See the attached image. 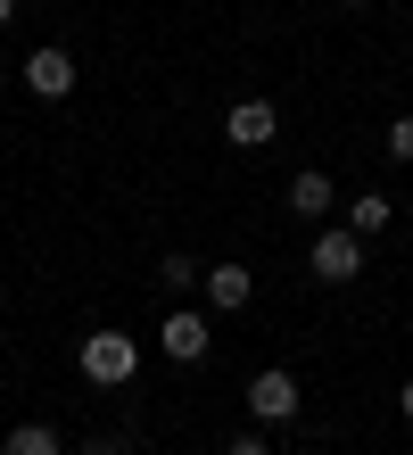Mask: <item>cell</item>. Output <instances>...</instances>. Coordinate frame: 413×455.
Masks as SVG:
<instances>
[{
    "instance_id": "5",
    "label": "cell",
    "mask_w": 413,
    "mask_h": 455,
    "mask_svg": "<svg viewBox=\"0 0 413 455\" xmlns=\"http://www.w3.org/2000/svg\"><path fill=\"white\" fill-rule=\"evenodd\" d=\"M17 75H25V92H34V100H67V92H75V59H67L59 42H42Z\"/></svg>"
},
{
    "instance_id": "12",
    "label": "cell",
    "mask_w": 413,
    "mask_h": 455,
    "mask_svg": "<svg viewBox=\"0 0 413 455\" xmlns=\"http://www.w3.org/2000/svg\"><path fill=\"white\" fill-rule=\"evenodd\" d=\"M389 157H397V166H413V108L389 124Z\"/></svg>"
},
{
    "instance_id": "7",
    "label": "cell",
    "mask_w": 413,
    "mask_h": 455,
    "mask_svg": "<svg viewBox=\"0 0 413 455\" xmlns=\"http://www.w3.org/2000/svg\"><path fill=\"white\" fill-rule=\"evenodd\" d=\"M282 199H290V216H306V224H322L330 207H339V191H330V174H322V166H298Z\"/></svg>"
},
{
    "instance_id": "4",
    "label": "cell",
    "mask_w": 413,
    "mask_h": 455,
    "mask_svg": "<svg viewBox=\"0 0 413 455\" xmlns=\"http://www.w3.org/2000/svg\"><path fill=\"white\" fill-rule=\"evenodd\" d=\"M207 339H215V323H207L199 307H174V315L157 323V347H165L174 364H199V356H207Z\"/></svg>"
},
{
    "instance_id": "18",
    "label": "cell",
    "mask_w": 413,
    "mask_h": 455,
    "mask_svg": "<svg viewBox=\"0 0 413 455\" xmlns=\"http://www.w3.org/2000/svg\"><path fill=\"white\" fill-rule=\"evenodd\" d=\"M347 9H364V0H347Z\"/></svg>"
},
{
    "instance_id": "14",
    "label": "cell",
    "mask_w": 413,
    "mask_h": 455,
    "mask_svg": "<svg viewBox=\"0 0 413 455\" xmlns=\"http://www.w3.org/2000/svg\"><path fill=\"white\" fill-rule=\"evenodd\" d=\"M83 455H124V439H91V447H83Z\"/></svg>"
},
{
    "instance_id": "16",
    "label": "cell",
    "mask_w": 413,
    "mask_h": 455,
    "mask_svg": "<svg viewBox=\"0 0 413 455\" xmlns=\"http://www.w3.org/2000/svg\"><path fill=\"white\" fill-rule=\"evenodd\" d=\"M9 17H17V0H0V25H9Z\"/></svg>"
},
{
    "instance_id": "2",
    "label": "cell",
    "mask_w": 413,
    "mask_h": 455,
    "mask_svg": "<svg viewBox=\"0 0 413 455\" xmlns=\"http://www.w3.org/2000/svg\"><path fill=\"white\" fill-rule=\"evenodd\" d=\"M306 265H314V282H330V290H339V282H355V274H364V240H355L347 224H322Z\"/></svg>"
},
{
    "instance_id": "6",
    "label": "cell",
    "mask_w": 413,
    "mask_h": 455,
    "mask_svg": "<svg viewBox=\"0 0 413 455\" xmlns=\"http://www.w3.org/2000/svg\"><path fill=\"white\" fill-rule=\"evenodd\" d=\"M273 132H282V108H273V100H240V108L224 116V141L232 149H265Z\"/></svg>"
},
{
    "instance_id": "15",
    "label": "cell",
    "mask_w": 413,
    "mask_h": 455,
    "mask_svg": "<svg viewBox=\"0 0 413 455\" xmlns=\"http://www.w3.org/2000/svg\"><path fill=\"white\" fill-rule=\"evenodd\" d=\"M397 414H405V422H413V381H405V389H397Z\"/></svg>"
},
{
    "instance_id": "3",
    "label": "cell",
    "mask_w": 413,
    "mask_h": 455,
    "mask_svg": "<svg viewBox=\"0 0 413 455\" xmlns=\"http://www.w3.org/2000/svg\"><path fill=\"white\" fill-rule=\"evenodd\" d=\"M248 422H257V431H273V422H298V381L282 364H265L257 381H248Z\"/></svg>"
},
{
    "instance_id": "13",
    "label": "cell",
    "mask_w": 413,
    "mask_h": 455,
    "mask_svg": "<svg viewBox=\"0 0 413 455\" xmlns=\"http://www.w3.org/2000/svg\"><path fill=\"white\" fill-rule=\"evenodd\" d=\"M224 455H273V447H265V431H240V439H232Z\"/></svg>"
},
{
    "instance_id": "1",
    "label": "cell",
    "mask_w": 413,
    "mask_h": 455,
    "mask_svg": "<svg viewBox=\"0 0 413 455\" xmlns=\"http://www.w3.org/2000/svg\"><path fill=\"white\" fill-rule=\"evenodd\" d=\"M83 381H99V389H124L132 381V364H141V347H132V331H83Z\"/></svg>"
},
{
    "instance_id": "8",
    "label": "cell",
    "mask_w": 413,
    "mask_h": 455,
    "mask_svg": "<svg viewBox=\"0 0 413 455\" xmlns=\"http://www.w3.org/2000/svg\"><path fill=\"white\" fill-rule=\"evenodd\" d=\"M199 290H207V307H215V315H240L248 299H257V274H248V265H207V282H199Z\"/></svg>"
},
{
    "instance_id": "11",
    "label": "cell",
    "mask_w": 413,
    "mask_h": 455,
    "mask_svg": "<svg viewBox=\"0 0 413 455\" xmlns=\"http://www.w3.org/2000/svg\"><path fill=\"white\" fill-rule=\"evenodd\" d=\"M199 282H207V265H199V257H165V265H157V290H174V299H190Z\"/></svg>"
},
{
    "instance_id": "17",
    "label": "cell",
    "mask_w": 413,
    "mask_h": 455,
    "mask_svg": "<svg viewBox=\"0 0 413 455\" xmlns=\"http://www.w3.org/2000/svg\"><path fill=\"white\" fill-rule=\"evenodd\" d=\"M0 92H9V67H0Z\"/></svg>"
},
{
    "instance_id": "9",
    "label": "cell",
    "mask_w": 413,
    "mask_h": 455,
    "mask_svg": "<svg viewBox=\"0 0 413 455\" xmlns=\"http://www.w3.org/2000/svg\"><path fill=\"white\" fill-rule=\"evenodd\" d=\"M397 224V207H389V191H355L347 199V232L355 240H372V232H389Z\"/></svg>"
},
{
    "instance_id": "10",
    "label": "cell",
    "mask_w": 413,
    "mask_h": 455,
    "mask_svg": "<svg viewBox=\"0 0 413 455\" xmlns=\"http://www.w3.org/2000/svg\"><path fill=\"white\" fill-rule=\"evenodd\" d=\"M0 455H59V431H50V422H17V431L0 439Z\"/></svg>"
}]
</instances>
